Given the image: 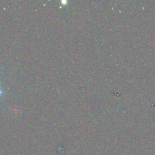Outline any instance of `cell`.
Wrapping results in <instances>:
<instances>
[{"label":"cell","instance_id":"obj_1","mask_svg":"<svg viewBox=\"0 0 155 155\" xmlns=\"http://www.w3.org/2000/svg\"><path fill=\"white\" fill-rule=\"evenodd\" d=\"M1 93H2V92H1V90H0V96L1 95Z\"/></svg>","mask_w":155,"mask_h":155}]
</instances>
